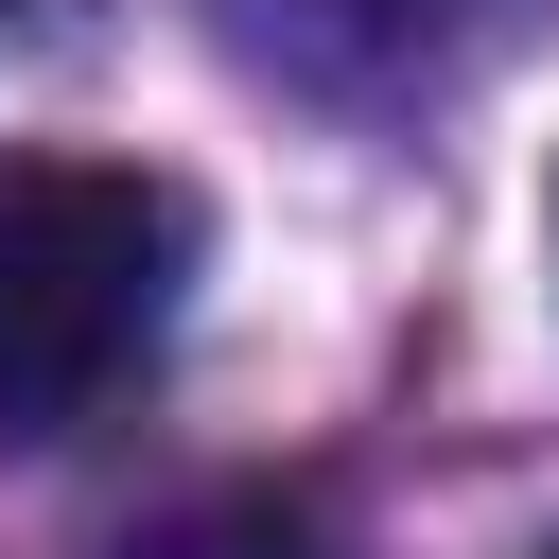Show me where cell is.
Masks as SVG:
<instances>
[{"label":"cell","mask_w":559,"mask_h":559,"mask_svg":"<svg viewBox=\"0 0 559 559\" xmlns=\"http://www.w3.org/2000/svg\"><path fill=\"white\" fill-rule=\"evenodd\" d=\"M192 210L122 157H0V437H70L175 314Z\"/></svg>","instance_id":"obj_1"}]
</instances>
